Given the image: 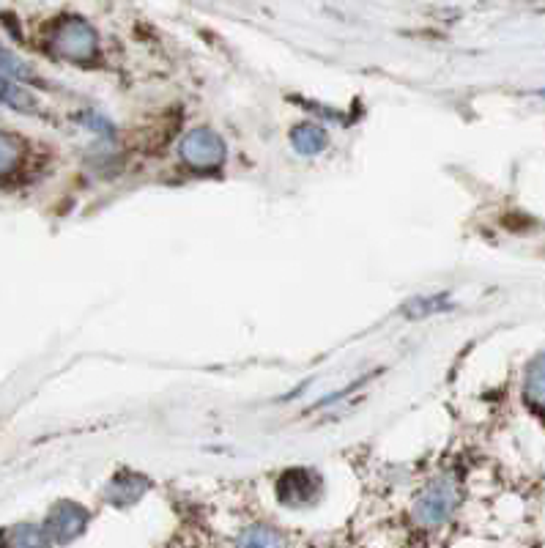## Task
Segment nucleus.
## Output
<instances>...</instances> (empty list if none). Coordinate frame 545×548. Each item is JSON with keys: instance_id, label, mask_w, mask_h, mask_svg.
I'll return each instance as SVG.
<instances>
[{"instance_id": "13", "label": "nucleus", "mask_w": 545, "mask_h": 548, "mask_svg": "<svg viewBox=\"0 0 545 548\" xmlns=\"http://www.w3.org/2000/svg\"><path fill=\"white\" fill-rule=\"evenodd\" d=\"M255 532H258V535H244L242 546H280V543H283V538L272 535L269 529L255 527Z\"/></svg>"}, {"instance_id": "12", "label": "nucleus", "mask_w": 545, "mask_h": 548, "mask_svg": "<svg viewBox=\"0 0 545 548\" xmlns=\"http://www.w3.org/2000/svg\"><path fill=\"white\" fill-rule=\"evenodd\" d=\"M0 72L9 74V77H17V80H36L31 72V66L25 64V61H20L11 50H6L3 44H0Z\"/></svg>"}, {"instance_id": "7", "label": "nucleus", "mask_w": 545, "mask_h": 548, "mask_svg": "<svg viewBox=\"0 0 545 548\" xmlns=\"http://www.w3.org/2000/svg\"><path fill=\"white\" fill-rule=\"evenodd\" d=\"M0 102L14 107V110H20V113H36L39 110L31 91H25L17 83H11L9 77H3V74H0Z\"/></svg>"}, {"instance_id": "8", "label": "nucleus", "mask_w": 545, "mask_h": 548, "mask_svg": "<svg viewBox=\"0 0 545 548\" xmlns=\"http://www.w3.org/2000/svg\"><path fill=\"white\" fill-rule=\"evenodd\" d=\"M526 401L545 411V351L526 370Z\"/></svg>"}, {"instance_id": "10", "label": "nucleus", "mask_w": 545, "mask_h": 548, "mask_svg": "<svg viewBox=\"0 0 545 548\" xmlns=\"http://www.w3.org/2000/svg\"><path fill=\"white\" fill-rule=\"evenodd\" d=\"M0 543H6V546H50V535L44 532V527H14L0 538Z\"/></svg>"}, {"instance_id": "3", "label": "nucleus", "mask_w": 545, "mask_h": 548, "mask_svg": "<svg viewBox=\"0 0 545 548\" xmlns=\"http://www.w3.org/2000/svg\"><path fill=\"white\" fill-rule=\"evenodd\" d=\"M181 157L187 165L200 170L217 168L225 159V143L217 132L211 129H195L181 140Z\"/></svg>"}, {"instance_id": "4", "label": "nucleus", "mask_w": 545, "mask_h": 548, "mask_svg": "<svg viewBox=\"0 0 545 548\" xmlns=\"http://www.w3.org/2000/svg\"><path fill=\"white\" fill-rule=\"evenodd\" d=\"M88 524V510L74 502H58L44 521V532L50 535V543H69L77 535H83Z\"/></svg>"}, {"instance_id": "9", "label": "nucleus", "mask_w": 545, "mask_h": 548, "mask_svg": "<svg viewBox=\"0 0 545 548\" xmlns=\"http://www.w3.org/2000/svg\"><path fill=\"white\" fill-rule=\"evenodd\" d=\"M146 488H148V483L143 480V477L121 475V477H116L113 483H110V491H107V496H110V502H116V505H129V502L140 499V494H143Z\"/></svg>"}, {"instance_id": "11", "label": "nucleus", "mask_w": 545, "mask_h": 548, "mask_svg": "<svg viewBox=\"0 0 545 548\" xmlns=\"http://www.w3.org/2000/svg\"><path fill=\"white\" fill-rule=\"evenodd\" d=\"M22 159V143L9 132H0V179L14 173Z\"/></svg>"}, {"instance_id": "6", "label": "nucleus", "mask_w": 545, "mask_h": 548, "mask_svg": "<svg viewBox=\"0 0 545 548\" xmlns=\"http://www.w3.org/2000/svg\"><path fill=\"white\" fill-rule=\"evenodd\" d=\"M291 143L299 154L304 157H315V154H321L329 143V137L321 127H315V124H299L294 129V135H291Z\"/></svg>"}, {"instance_id": "2", "label": "nucleus", "mask_w": 545, "mask_h": 548, "mask_svg": "<svg viewBox=\"0 0 545 548\" xmlns=\"http://www.w3.org/2000/svg\"><path fill=\"white\" fill-rule=\"evenodd\" d=\"M458 505V488L452 480H439L433 483L420 496V502L414 507V516L422 527H441L447 518L452 516V510Z\"/></svg>"}, {"instance_id": "1", "label": "nucleus", "mask_w": 545, "mask_h": 548, "mask_svg": "<svg viewBox=\"0 0 545 548\" xmlns=\"http://www.w3.org/2000/svg\"><path fill=\"white\" fill-rule=\"evenodd\" d=\"M50 47L69 61H88L96 53V33L83 20H63L50 36Z\"/></svg>"}, {"instance_id": "5", "label": "nucleus", "mask_w": 545, "mask_h": 548, "mask_svg": "<svg viewBox=\"0 0 545 548\" xmlns=\"http://www.w3.org/2000/svg\"><path fill=\"white\" fill-rule=\"evenodd\" d=\"M315 491H318V483H315V477L310 472H304V469H296V472H288V475L280 480V488H277V494L283 499L285 505H294L302 507L307 502H313Z\"/></svg>"}]
</instances>
